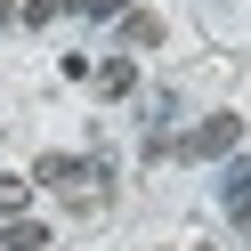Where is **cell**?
<instances>
[{
	"label": "cell",
	"mask_w": 251,
	"mask_h": 251,
	"mask_svg": "<svg viewBox=\"0 0 251 251\" xmlns=\"http://www.w3.org/2000/svg\"><path fill=\"white\" fill-rule=\"evenodd\" d=\"M235 138H243V122H235V114H211L202 130H186L170 154H195V162H211V154H235Z\"/></svg>",
	"instance_id": "6da1fadb"
},
{
	"label": "cell",
	"mask_w": 251,
	"mask_h": 251,
	"mask_svg": "<svg viewBox=\"0 0 251 251\" xmlns=\"http://www.w3.org/2000/svg\"><path fill=\"white\" fill-rule=\"evenodd\" d=\"M81 178H98V170L73 162V154H41V162H33V186H81Z\"/></svg>",
	"instance_id": "7a4b0ae2"
},
{
	"label": "cell",
	"mask_w": 251,
	"mask_h": 251,
	"mask_svg": "<svg viewBox=\"0 0 251 251\" xmlns=\"http://www.w3.org/2000/svg\"><path fill=\"white\" fill-rule=\"evenodd\" d=\"M89 81H98L105 98H130V89H138V65H130V57H105V65L89 73Z\"/></svg>",
	"instance_id": "3957f363"
},
{
	"label": "cell",
	"mask_w": 251,
	"mask_h": 251,
	"mask_svg": "<svg viewBox=\"0 0 251 251\" xmlns=\"http://www.w3.org/2000/svg\"><path fill=\"white\" fill-rule=\"evenodd\" d=\"M0 243H8V251H49V227H41V219H8V235H0Z\"/></svg>",
	"instance_id": "277c9868"
},
{
	"label": "cell",
	"mask_w": 251,
	"mask_h": 251,
	"mask_svg": "<svg viewBox=\"0 0 251 251\" xmlns=\"http://www.w3.org/2000/svg\"><path fill=\"white\" fill-rule=\"evenodd\" d=\"M122 41H130V49H154V41H162V17H154V8H130V17H122Z\"/></svg>",
	"instance_id": "5b68a950"
},
{
	"label": "cell",
	"mask_w": 251,
	"mask_h": 251,
	"mask_svg": "<svg viewBox=\"0 0 251 251\" xmlns=\"http://www.w3.org/2000/svg\"><path fill=\"white\" fill-rule=\"evenodd\" d=\"M219 202H227V211H251V162H235V170H227V186H219Z\"/></svg>",
	"instance_id": "8992f818"
},
{
	"label": "cell",
	"mask_w": 251,
	"mask_h": 251,
	"mask_svg": "<svg viewBox=\"0 0 251 251\" xmlns=\"http://www.w3.org/2000/svg\"><path fill=\"white\" fill-rule=\"evenodd\" d=\"M73 17H89V25H105V17H130V0H65Z\"/></svg>",
	"instance_id": "52a82bcc"
},
{
	"label": "cell",
	"mask_w": 251,
	"mask_h": 251,
	"mask_svg": "<svg viewBox=\"0 0 251 251\" xmlns=\"http://www.w3.org/2000/svg\"><path fill=\"white\" fill-rule=\"evenodd\" d=\"M25 202H33V186H25V178H0V219H17Z\"/></svg>",
	"instance_id": "ba28073f"
},
{
	"label": "cell",
	"mask_w": 251,
	"mask_h": 251,
	"mask_svg": "<svg viewBox=\"0 0 251 251\" xmlns=\"http://www.w3.org/2000/svg\"><path fill=\"white\" fill-rule=\"evenodd\" d=\"M57 8H65V0H17V17H25V25H49Z\"/></svg>",
	"instance_id": "9c48e42d"
},
{
	"label": "cell",
	"mask_w": 251,
	"mask_h": 251,
	"mask_svg": "<svg viewBox=\"0 0 251 251\" xmlns=\"http://www.w3.org/2000/svg\"><path fill=\"white\" fill-rule=\"evenodd\" d=\"M8 17H17V0H0V25H8Z\"/></svg>",
	"instance_id": "30bf717a"
},
{
	"label": "cell",
	"mask_w": 251,
	"mask_h": 251,
	"mask_svg": "<svg viewBox=\"0 0 251 251\" xmlns=\"http://www.w3.org/2000/svg\"><path fill=\"white\" fill-rule=\"evenodd\" d=\"M243 235H251V211H243Z\"/></svg>",
	"instance_id": "8fae6325"
}]
</instances>
